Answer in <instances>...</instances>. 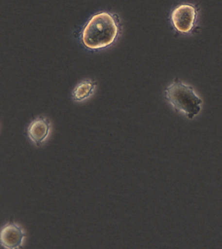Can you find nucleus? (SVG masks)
<instances>
[{"instance_id":"nucleus-3","label":"nucleus","mask_w":222,"mask_h":249,"mask_svg":"<svg viewBox=\"0 0 222 249\" xmlns=\"http://www.w3.org/2000/svg\"><path fill=\"white\" fill-rule=\"evenodd\" d=\"M198 12L196 7L191 4H182L174 9L171 20L176 31L185 35L190 34L196 25Z\"/></svg>"},{"instance_id":"nucleus-1","label":"nucleus","mask_w":222,"mask_h":249,"mask_svg":"<svg viewBox=\"0 0 222 249\" xmlns=\"http://www.w3.org/2000/svg\"><path fill=\"white\" fill-rule=\"evenodd\" d=\"M119 34L115 17L102 12L90 18L82 32V42L88 50H102L115 42Z\"/></svg>"},{"instance_id":"nucleus-4","label":"nucleus","mask_w":222,"mask_h":249,"mask_svg":"<svg viewBox=\"0 0 222 249\" xmlns=\"http://www.w3.org/2000/svg\"><path fill=\"white\" fill-rule=\"evenodd\" d=\"M26 234L21 227L16 223H9L3 227L0 236L1 245L4 249H21L23 246V238Z\"/></svg>"},{"instance_id":"nucleus-5","label":"nucleus","mask_w":222,"mask_h":249,"mask_svg":"<svg viewBox=\"0 0 222 249\" xmlns=\"http://www.w3.org/2000/svg\"><path fill=\"white\" fill-rule=\"evenodd\" d=\"M50 129H51L50 121L46 118L40 116L33 120L28 127L27 133L29 139H31V141L35 143L36 146L40 147L49 135Z\"/></svg>"},{"instance_id":"nucleus-2","label":"nucleus","mask_w":222,"mask_h":249,"mask_svg":"<svg viewBox=\"0 0 222 249\" xmlns=\"http://www.w3.org/2000/svg\"><path fill=\"white\" fill-rule=\"evenodd\" d=\"M165 98L175 110L185 113L189 119H193L202 109V99L193 88L178 79L166 89Z\"/></svg>"},{"instance_id":"nucleus-6","label":"nucleus","mask_w":222,"mask_h":249,"mask_svg":"<svg viewBox=\"0 0 222 249\" xmlns=\"http://www.w3.org/2000/svg\"><path fill=\"white\" fill-rule=\"evenodd\" d=\"M97 83L89 79L84 80L78 84L72 91V99L74 101H83L84 99L89 98L95 89Z\"/></svg>"}]
</instances>
